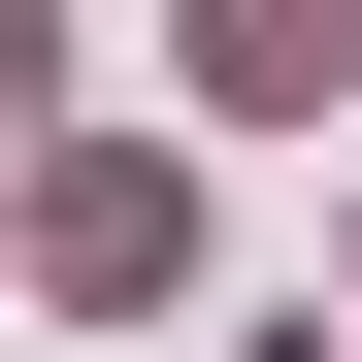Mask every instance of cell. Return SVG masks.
<instances>
[{"mask_svg":"<svg viewBox=\"0 0 362 362\" xmlns=\"http://www.w3.org/2000/svg\"><path fill=\"white\" fill-rule=\"evenodd\" d=\"M198 99H230V132H296V99H329V0H198Z\"/></svg>","mask_w":362,"mask_h":362,"instance_id":"7a4b0ae2","label":"cell"},{"mask_svg":"<svg viewBox=\"0 0 362 362\" xmlns=\"http://www.w3.org/2000/svg\"><path fill=\"white\" fill-rule=\"evenodd\" d=\"M0 132H33V0H0Z\"/></svg>","mask_w":362,"mask_h":362,"instance_id":"3957f363","label":"cell"},{"mask_svg":"<svg viewBox=\"0 0 362 362\" xmlns=\"http://www.w3.org/2000/svg\"><path fill=\"white\" fill-rule=\"evenodd\" d=\"M165 230H198L165 165H33V296H165Z\"/></svg>","mask_w":362,"mask_h":362,"instance_id":"6da1fadb","label":"cell"}]
</instances>
